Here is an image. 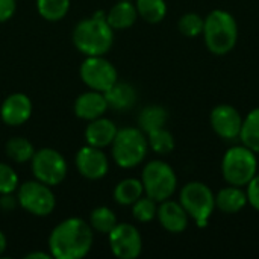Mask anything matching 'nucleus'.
<instances>
[{
	"label": "nucleus",
	"instance_id": "1",
	"mask_svg": "<svg viewBox=\"0 0 259 259\" xmlns=\"http://www.w3.org/2000/svg\"><path fill=\"white\" fill-rule=\"evenodd\" d=\"M93 228L85 220L71 217L59 223L49 237L50 255L56 259H80L93 247Z\"/></svg>",
	"mask_w": 259,
	"mask_h": 259
},
{
	"label": "nucleus",
	"instance_id": "2",
	"mask_svg": "<svg viewBox=\"0 0 259 259\" xmlns=\"http://www.w3.org/2000/svg\"><path fill=\"white\" fill-rule=\"evenodd\" d=\"M73 42L87 56H103L114 42V29L106 21L105 12H96L91 18L80 20L73 30Z\"/></svg>",
	"mask_w": 259,
	"mask_h": 259
},
{
	"label": "nucleus",
	"instance_id": "3",
	"mask_svg": "<svg viewBox=\"0 0 259 259\" xmlns=\"http://www.w3.org/2000/svg\"><path fill=\"white\" fill-rule=\"evenodd\" d=\"M203 41L206 49L215 56L231 53L238 41V23L225 9H214L203 18Z\"/></svg>",
	"mask_w": 259,
	"mask_h": 259
},
{
	"label": "nucleus",
	"instance_id": "4",
	"mask_svg": "<svg viewBox=\"0 0 259 259\" xmlns=\"http://www.w3.org/2000/svg\"><path fill=\"white\" fill-rule=\"evenodd\" d=\"M222 175L228 185L247 187V184L258 175L256 153L244 144L232 146L226 150L222 159Z\"/></svg>",
	"mask_w": 259,
	"mask_h": 259
},
{
	"label": "nucleus",
	"instance_id": "5",
	"mask_svg": "<svg viewBox=\"0 0 259 259\" xmlns=\"http://www.w3.org/2000/svg\"><path fill=\"white\" fill-rule=\"evenodd\" d=\"M179 203L188 217L194 220L196 226L203 229L208 226V222L215 209V194L206 184L193 181L182 187L179 193Z\"/></svg>",
	"mask_w": 259,
	"mask_h": 259
},
{
	"label": "nucleus",
	"instance_id": "6",
	"mask_svg": "<svg viewBox=\"0 0 259 259\" xmlns=\"http://www.w3.org/2000/svg\"><path fill=\"white\" fill-rule=\"evenodd\" d=\"M149 143L140 127H124L117 131L112 141V158L121 168L140 165L147 155Z\"/></svg>",
	"mask_w": 259,
	"mask_h": 259
},
{
	"label": "nucleus",
	"instance_id": "7",
	"mask_svg": "<svg viewBox=\"0 0 259 259\" xmlns=\"http://www.w3.org/2000/svg\"><path fill=\"white\" fill-rule=\"evenodd\" d=\"M141 182L146 196L161 203L170 199L178 187V178L175 170L164 161H150L143 168Z\"/></svg>",
	"mask_w": 259,
	"mask_h": 259
},
{
	"label": "nucleus",
	"instance_id": "8",
	"mask_svg": "<svg viewBox=\"0 0 259 259\" xmlns=\"http://www.w3.org/2000/svg\"><path fill=\"white\" fill-rule=\"evenodd\" d=\"M32 173L36 181L55 187L61 184L68 171L64 156L55 149H39L33 153L32 159Z\"/></svg>",
	"mask_w": 259,
	"mask_h": 259
},
{
	"label": "nucleus",
	"instance_id": "9",
	"mask_svg": "<svg viewBox=\"0 0 259 259\" xmlns=\"http://www.w3.org/2000/svg\"><path fill=\"white\" fill-rule=\"evenodd\" d=\"M17 200L24 211L36 217H46L52 214L56 205L55 194L49 185L39 181H29L20 185Z\"/></svg>",
	"mask_w": 259,
	"mask_h": 259
},
{
	"label": "nucleus",
	"instance_id": "10",
	"mask_svg": "<svg viewBox=\"0 0 259 259\" xmlns=\"http://www.w3.org/2000/svg\"><path fill=\"white\" fill-rule=\"evenodd\" d=\"M79 73L82 82L88 88L100 93L108 91L118 80L115 67L103 56H87L80 64Z\"/></svg>",
	"mask_w": 259,
	"mask_h": 259
},
{
	"label": "nucleus",
	"instance_id": "11",
	"mask_svg": "<svg viewBox=\"0 0 259 259\" xmlns=\"http://www.w3.org/2000/svg\"><path fill=\"white\" fill-rule=\"evenodd\" d=\"M109 247L112 253L120 259H135L141 255L143 238L140 231L129 223H117L108 234Z\"/></svg>",
	"mask_w": 259,
	"mask_h": 259
},
{
	"label": "nucleus",
	"instance_id": "12",
	"mask_svg": "<svg viewBox=\"0 0 259 259\" xmlns=\"http://www.w3.org/2000/svg\"><path fill=\"white\" fill-rule=\"evenodd\" d=\"M209 124L217 137H220L225 141H234L240 138L243 117L235 106L222 103L211 111Z\"/></svg>",
	"mask_w": 259,
	"mask_h": 259
},
{
	"label": "nucleus",
	"instance_id": "13",
	"mask_svg": "<svg viewBox=\"0 0 259 259\" xmlns=\"http://www.w3.org/2000/svg\"><path fill=\"white\" fill-rule=\"evenodd\" d=\"M76 167L83 178L97 181L106 176L109 170V162L106 155L99 147L85 146L76 155Z\"/></svg>",
	"mask_w": 259,
	"mask_h": 259
},
{
	"label": "nucleus",
	"instance_id": "14",
	"mask_svg": "<svg viewBox=\"0 0 259 259\" xmlns=\"http://www.w3.org/2000/svg\"><path fill=\"white\" fill-rule=\"evenodd\" d=\"M32 114V102L23 93H14L5 99L0 106V117L8 126H20L29 120Z\"/></svg>",
	"mask_w": 259,
	"mask_h": 259
},
{
	"label": "nucleus",
	"instance_id": "15",
	"mask_svg": "<svg viewBox=\"0 0 259 259\" xmlns=\"http://www.w3.org/2000/svg\"><path fill=\"white\" fill-rule=\"evenodd\" d=\"M161 226L171 234H181L188 228V214L182 208L179 202L175 200H164L158 206V214H156Z\"/></svg>",
	"mask_w": 259,
	"mask_h": 259
},
{
	"label": "nucleus",
	"instance_id": "16",
	"mask_svg": "<svg viewBox=\"0 0 259 259\" xmlns=\"http://www.w3.org/2000/svg\"><path fill=\"white\" fill-rule=\"evenodd\" d=\"M106 109H108V102L105 99V94L100 91H94V90L80 94L74 102L76 115L88 121L103 117Z\"/></svg>",
	"mask_w": 259,
	"mask_h": 259
},
{
	"label": "nucleus",
	"instance_id": "17",
	"mask_svg": "<svg viewBox=\"0 0 259 259\" xmlns=\"http://www.w3.org/2000/svg\"><path fill=\"white\" fill-rule=\"evenodd\" d=\"M117 126L114 124V121H111L109 118H103L99 117L96 120H91L90 124L85 129V140L88 143V146L93 147H108L109 144H112L115 135H117Z\"/></svg>",
	"mask_w": 259,
	"mask_h": 259
},
{
	"label": "nucleus",
	"instance_id": "18",
	"mask_svg": "<svg viewBox=\"0 0 259 259\" xmlns=\"http://www.w3.org/2000/svg\"><path fill=\"white\" fill-rule=\"evenodd\" d=\"M247 205V194L241 187H225L215 194V208L225 214H238Z\"/></svg>",
	"mask_w": 259,
	"mask_h": 259
},
{
	"label": "nucleus",
	"instance_id": "19",
	"mask_svg": "<svg viewBox=\"0 0 259 259\" xmlns=\"http://www.w3.org/2000/svg\"><path fill=\"white\" fill-rule=\"evenodd\" d=\"M108 102V108L115 111H127L137 102V91L127 82H115L108 91L103 93Z\"/></svg>",
	"mask_w": 259,
	"mask_h": 259
},
{
	"label": "nucleus",
	"instance_id": "20",
	"mask_svg": "<svg viewBox=\"0 0 259 259\" xmlns=\"http://www.w3.org/2000/svg\"><path fill=\"white\" fill-rule=\"evenodd\" d=\"M138 18V12L131 0H120L106 14V21L114 30H123L134 26Z\"/></svg>",
	"mask_w": 259,
	"mask_h": 259
},
{
	"label": "nucleus",
	"instance_id": "21",
	"mask_svg": "<svg viewBox=\"0 0 259 259\" xmlns=\"http://www.w3.org/2000/svg\"><path fill=\"white\" fill-rule=\"evenodd\" d=\"M167 120H168V112L165 108L159 105H149L141 111L138 117V124L144 134H149L152 131L164 127Z\"/></svg>",
	"mask_w": 259,
	"mask_h": 259
},
{
	"label": "nucleus",
	"instance_id": "22",
	"mask_svg": "<svg viewBox=\"0 0 259 259\" xmlns=\"http://www.w3.org/2000/svg\"><path fill=\"white\" fill-rule=\"evenodd\" d=\"M241 144L259 153V108L252 109L246 118H243V126L240 132Z\"/></svg>",
	"mask_w": 259,
	"mask_h": 259
},
{
	"label": "nucleus",
	"instance_id": "23",
	"mask_svg": "<svg viewBox=\"0 0 259 259\" xmlns=\"http://www.w3.org/2000/svg\"><path fill=\"white\" fill-rule=\"evenodd\" d=\"M144 194V187L143 182L140 179H124L121 182L117 184L115 190H114V199L117 203L120 205H134L141 196Z\"/></svg>",
	"mask_w": 259,
	"mask_h": 259
},
{
	"label": "nucleus",
	"instance_id": "24",
	"mask_svg": "<svg viewBox=\"0 0 259 259\" xmlns=\"http://www.w3.org/2000/svg\"><path fill=\"white\" fill-rule=\"evenodd\" d=\"M138 17L144 21L156 24L162 21L167 15V3L165 0H137L135 3Z\"/></svg>",
	"mask_w": 259,
	"mask_h": 259
},
{
	"label": "nucleus",
	"instance_id": "25",
	"mask_svg": "<svg viewBox=\"0 0 259 259\" xmlns=\"http://www.w3.org/2000/svg\"><path fill=\"white\" fill-rule=\"evenodd\" d=\"M33 153H35V149H33L32 143L26 138L17 137V138H11L6 143V155L9 159H12L17 164L30 161Z\"/></svg>",
	"mask_w": 259,
	"mask_h": 259
},
{
	"label": "nucleus",
	"instance_id": "26",
	"mask_svg": "<svg viewBox=\"0 0 259 259\" xmlns=\"http://www.w3.org/2000/svg\"><path fill=\"white\" fill-rule=\"evenodd\" d=\"M36 9L44 20L59 21L67 15L70 0H36Z\"/></svg>",
	"mask_w": 259,
	"mask_h": 259
},
{
	"label": "nucleus",
	"instance_id": "27",
	"mask_svg": "<svg viewBox=\"0 0 259 259\" xmlns=\"http://www.w3.org/2000/svg\"><path fill=\"white\" fill-rule=\"evenodd\" d=\"M117 223L118 222L115 214L106 206H99L93 209L90 215V226L100 234H109L117 226Z\"/></svg>",
	"mask_w": 259,
	"mask_h": 259
},
{
	"label": "nucleus",
	"instance_id": "28",
	"mask_svg": "<svg viewBox=\"0 0 259 259\" xmlns=\"http://www.w3.org/2000/svg\"><path fill=\"white\" fill-rule=\"evenodd\" d=\"M147 143H149V147L159 155H168L175 149V138L171 132H168L165 127L149 132Z\"/></svg>",
	"mask_w": 259,
	"mask_h": 259
},
{
	"label": "nucleus",
	"instance_id": "29",
	"mask_svg": "<svg viewBox=\"0 0 259 259\" xmlns=\"http://www.w3.org/2000/svg\"><path fill=\"white\" fill-rule=\"evenodd\" d=\"M158 202H155L152 197L146 196V197H140L134 205H132V215L137 222L140 223H149L152 222L156 214H158Z\"/></svg>",
	"mask_w": 259,
	"mask_h": 259
},
{
	"label": "nucleus",
	"instance_id": "30",
	"mask_svg": "<svg viewBox=\"0 0 259 259\" xmlns=\"http://www.w3.org/2000/svg\"><path fill=\"white\" fill-rule=\"evenodd\" d=\"M178 27L184 36L196 38L203 32V18L196 12H187L179 18Z\"/></svg>",
	"mask_w": 259,
	"mask_h": 259
},
{
	"label": "nucleus",
	"instance_id": "31",
	"mask_svg": "<svg viewBox=\"0 0 259 259\" xmlns=\"http://www.w3.org/2000/svg\"><path fill=\"white\" fill-rule=\"evenodd\" d=\"M18 187V176L8 164L0 162V194H12Z\"/></svg>",
	"mask_w": 259,
	"mask_h": 259
},
{
	"label": "nucleus",
	"instance_id": "32",
	"mask_svg": "<svg viewBox=\"0 0 259 259\" xmlns=\"http://www.w3.org/2000/svg\"><path fill=\"white\" fill-rule=\"evenodd\" d=\"M247 203L259 212V173L247 184Z\"/></svg>",
	"mask_w": 259,
	"mask_h": 259
},
{
	"label": "nucleus",
	"instance_id": "33",
	"mask_svg": "<svg viewBox=\"0 0 259 259\" xmlns=\"http://www.w3.org/2000/svg\"><path fill=\"white\" fill-rule=\"evenodd\" d=\"M15 0H0V23L8 21L15 12Z\"/></svg>",
	"mask_w": 259,
	"mask_h": 259
},
{
	"label": "nucleus",
	"instance_id": "34",
	"mask_svg": "<svg viewBox=\"0 0 259 259\" xmlns=\"http://www.w3.org/2000/svg\"><path fill=\"white\" fill-rule=\"evenodd\" d=\"M0 208L3 211H12L15 208V199L11 194H2L0 199Z\"/></svg>",
	"mask_w": 259,
	"mask_h": 259
},
{
	"label": "nucleus",
	"instance_id": "35",
	"mask_svg": "<svg viewBox=\"0 0 259 259\" xmlns=\"http://www.w3.org/2000/svg\"><path fill=\"white\" fill-rule=\"evenodd\" d=\"M49 259L50 258V255L49 253H41V252H33V253H29V255H26V259Z\"/></svg>",
	"mask_w": 259,
	"mask_h": 259
},
{
	"label": "nucleus",
	"instance_id": "36",
	"mask_svg": "<svg viewBox=\"0 0 259 259\" xmlns=\"http://www.w3.org/2000/svg\"><path fill=\"white\" fill-rule=\"evenodd\" d=\"M5 250H6V238H5L3 232L0 231V255H3Z\"/></svg>",
	"mask_w": 259,
	"mask_h": 259
}]
</instances>
